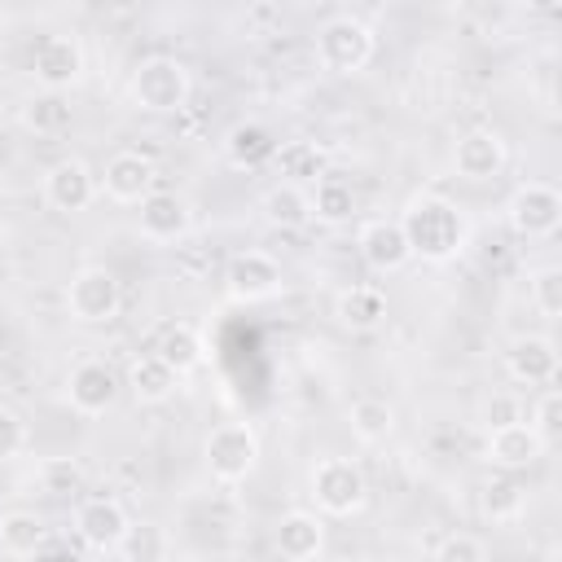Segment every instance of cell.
I'll list each match as a JSON object with an SVG mask.
<instances>
[{
    "label": "cell",
    "mask_w": 562,
    "mask_h": 562,
    "mask_svg": "<svg viewBox=\"0 0 562 562\" xmlns=\"http://www.w3.org/2000/svg\"><path fill=\"white\" fill-rule=\"evenodd\" d=\"M395 224L408 241V255H417L426 263H448L470 237L465 211L439 193H413Z\"/></svg>",
    "instance_id": "cell-1"
},
{
    "label": "cell",
    "mask_w": 562,
    "mask_h": 562,
    "mask_svg": "<svg viewBox=\"0 0 562 562\" xmlns=\"http://www.w3.org/2000/svg\"><path fill=\"white\" fill-rule=\"evenodd\" d=\"M189 66L176 61V57H145L132 79H127V97L136 110H149V114H171L189 101Z\"/></svg>",
    "instance_id": "cell-2"
},
{
    "label": "cell",
    "mask_w": 562,
    "mask_h": 562,
    "mask_svg": "<svg viewBox=\"0 0 562 562\" xmlns=\"http://www.w3.org/2000/svg\"><path fill=\"white\" fill-rule=\"evenodd\" d=\"M373 48H378L373 26L360 22V18H351V13H338V18H329V22L316 31V61H321L325 70H334V75H356V70H364V66L373 61Z\"/></svg>",
    "instance_id": "cell-3"
},
{
    "label": "cell",
    "mask_w": 562,
    "mask_h": 562,
    "mask_svg": "<svg viewBox=\"0 0 562 562\" xmlns=\"http://www.w3.org/2000/svg\"><path fill=\"white\" fill-rule=\"evenodd\" d=\"M202 452H206V470L220 483H241L259 465V435L246 422H224V426H215L206 435Z\"/></svg>",
    "instance_id": "cell-4"
},
{
    "label": "cell",
    "mask_w": 562,
    "mask_h": 562,
    "mask_svg": "<svg viewBox=\"0 0 562 562\" xmlns=\"http://www.w3.org/2000/svg\"><path fill=\"white\" fill-rule=\"evenodd\" d=\"M312 496L325 514L334 518H347L356 509H364L369 501V483H364V470L347 457H325L312 465Z\"/></svg>",
    "instance_id": "cell-5"
},
{
    "label": "cell",
    "mask_w": 562,
    "mask_h": 562,
    "mask_svg": "<svg viewBox=\"0 0 562 562\" xmlns=\"http://www.w3.org/2000/svg\"><path fill=\"white\" fill-rule=\"evenodd\" d=\"M66 307H70V316L75 321H83V325H105V321H114L119 316V307H123V290H119V277L110 272V268H79L75 277H70V285H66Z\"/></svg>",
    "instance_id": "cell-6"
},
{
    "label": "cell",
    "mask_w": 562,
    "mask_h": 562,
    "mask_svg": "<svg viewBox=\"0 0 562 562\" xmlns=\"http://www.w3.org/2000/svg\"><path fill=\"white\" fill-rule=\"evenodd\" d=\"M509 224L518 237H549L562 224V193L544 180H527L509 198Z\"/></svg>",
    "instance_id": "cell-7"
},
{
    "label": "cell",
    "mask_w": 562,
    "mask_h": 562,
    "mask_svg": "<svg viewBox=\"0 0 562 562\" xmlns=\"http://www.w3.org/2000/svg\"><path fill=\"white\" fill-rule=\"evenodd\" d=\"M224 285L237 303H263L281 290V263L268 250H237L224 268Z\"/></svg>",
    "instance_id": "cell-8"
},
{
    "label": "cell",
    "mask_w": 562,
    "mask_h": 562,
    "mask_svg": "<svg viewBox=\"0 0 562 562\" xmlns=\"http://www.w3.org/2000/svg\"><path fill=\"white\" fill-rule=\"evenodd\" d=\"M31 70L44 83V92H61L83 79V44L75 35H48L31 53Z\"/></svg>",
    "instance_id": "cell-9"
},
{
    "label": "cell",
    "mask_w": 562,
    "mask_h": 562,
    "mask_svg": "<svg viewBox=\"0 0 562 562\" xmlns=\"http://www.w3.org/2000/svg\"><path fill=\"white\" fill-rule=\"evenodd\" d=\"M97 198V176L88 171L83 158H61L44 171V202L61 215H75V211H88Z\"/></svg>",
    "instance_id": "cell-10"
},
{
    "label": "cell",
    "mask_w": 562,
    "mask_h": 562,
    "mask_svg": "<svg viewBox=\"0 0 562 562\" xmlns=\"http://www.w3.org/2000/svg\"><path fill=\"white\" fill-rule=\"evenodd\" d=\"M154 162L145 158V154H136V149H119L110 162H105V176H101V184H105V193L114 198V202H123V206H140L149 193H154Z\"/></svg>",
    "instance_id": "cell-11"
},
{
    "label": "cell",
    "mask_w": 562,
    "mask_h": 562,
    "mask_svg": "<svg viewBox=\"0 0 562 562\" xmlns=\"http://www.w3.org/2000/svg\"><path fill=\"white\" fill-rule=\"evenodd\" d=\"M505 369L514 382H527V386H549L558 378V347L553 338L544 334H522L509 342L505 351Z\"/></svg>",
    "instance_id": "cell-12"
},
{
    "label": "cell",
    "mask_w": 562,
    "mask_h": 562,
    "mask_svg": "<svg viewBox=\"0 0 562 562\" xmlns=\"http://www.w3.org/2000/svg\"><path fill=\"white\" fill-rule=\"evenodd\" d=\"M505 140H501V132H492V127H474V132H465L461 140H457V149H452V167H457V176H465V180H492L501 167H505Z\"/></svg>",
    "instance_id": "cell-13"
},
{
    "label": "cell",
    "mask_w": 562,
    "mask_h": 562,
    "mask_svg": "<svg viewBox=\"0 0 562 562\" xmlns=\"http://www.w3.org/2000/svg\"><path fill=\"white\" fill-rule=\"evenodd\" d=\"M66 395H70V404H75L79 413L97 417V413H105V408L119 400V378H114L110 364H101V360H83V364L70 369V378H66Z\"/></svg>",
    "instance_id": "cell-14"
},
{
    "label": "cell",
    "mask_w": 562,
    "mask_h": 562,
    "mask_svg": "<svg viewBox=\"0 0 562 562\" xmlns=\"http://www.w3.org/2000/svg\"><path fill=\"white\" fill-rule=\"evenodd\" d=\"M75 531H79V540H83L88 549L110 553V549L123 540V531H127V514H123L119 501L92 496V501H83V505L75 509Z\"/></svg>",
    "instance_id": "cell-15"
},
{
    "label": "cell",
    "mask_w": 562,
    "mask_h": 562,
    "mask_svg": "<svg viewBox=\"0 0 562 562\" xmlns=\"http://www.w3.org/2000/svg\"><path fill=\"white\" fill-rule=\"evenodd\" d=\"M356 246H360V259H364L373 272H400V268L413 259V255H408V241H404V233H400L395 220H364Z\"/></svg>",
    "instance_id": "cell-16"
},
{
    "label": "cell",
    "mask_w": 562,
    "mask_h": 562,
    "mask_svg": "<svg viewBox=\"0 0 562 562\" xmlns=\"http://www.w3.org/2000/svg\"><path fill=\"white\" fill-rule=\"evenodd\" d=\"M544 457V439L527 426V422H514V426H501V430H487V461L501 465L505 474L514 470H527Z\"/></svg>",
    "instance_id": "cell-17"
},
{
    "label": "cell",
    "mask_w": 562,
    "mask_h": 562,
    "mask_svg": "<svg viewBox=\"0 0 562 562\" xmlns=\"http://www.w3.org/2000/svg\"><path fill=\"white\" fill-rule=\"evenodd\" d=\"M193 224V211L180 193H167V189H154L145 202H140V233L149 241H176L184 237Z\"/></svg>",
    "instance_id": "cell-18"
},
{
    "label": "cell",
    "mask_w": 562,
    "mask_h": 562,
    "mask_svg": "<svg viewBox=\"0 0 562 562\" xmlns=\"http://www.w3.org/2000/svg\"><path fill=\"white\" fill-rule=\"evenodd\" d=\"M272 540H277V553H281V558H290V562H312V558L325 549V522H321L316 514H307V509H290V514L277 518Z\"/></svg>",
    "instance_id": "cell-19"
},
{
    "label": "cell",
    "mask_w": 562,
    "mask_h": 562,
    "mask_svg": "<svg viewBox=\"0 0 562 562\" xmlns=\"http://www.w3.org/2000/svg\"><path fill=\"white\" fill-rule=\"evenodd\" d=\"M272 162L285 176V184H299V189L325 180V171H329V154L316 140H281L277 154H272Z\"/></svg>",
    "instance_id": "cell-20"
},
{
    "label": "cell",
    "mask_w": 562,
    "mask_h": 562,
    "mask_svg": "<svg viewBox=\"0 0 562 562\" xmlns=\"http://www.w3.org/2000/svg\"><path fill=\"white\" fill-rule=\"evenodd\" d=\"M334 316H338L342 329L369 334V329H378V325L386 321V294H382L378 285H351V290L338 294Z\"/></svg>",
    "instance_id": "cell-21"
},
{
    "label": "cell",
    "mask_w": 562,
    "mask_h": 562,
    "mask_svg": "<svg viewBox=\"0 0 562 562\" xmlns=\"http://www.w3.org/2000/svg\"><path fill=\"white\" fill-rule=\"evenodd\" d=\"M176 382H180V373L167 369L154 351L149 356H136L127 364V391H132L136 404H162V400H171L176 395Z\"/></svg>",
    "instance_id": "cell-22"
},
{
    "label": "cell",
    "mask_w": 562,
    "mask_h": 562,
    "mask_svg": "<svg viewBox=\"0 0 562 562\" xmlns=\"http://www.w3.org/2000/svg\"><path fill=\"white\" fill-rule=\"evenodd\" d=\"M154 356H158L167 369H176V373L184 378V373H193V369L206 360V342H202V334H198L193 325L176 321V325H167V329L158 334Z\"/></svg>",
    "instance_id": "cell-23"
},
{
    "label": "cell",
    "mask_w": 562,
    "mask_h": 562,
    "mask_svg": "<svg viewBox=\"0 0 562 562\" xmlns=\"http://www.w3.org/2000/svg\"><path fill=\"white\" fill-rule=\"evenodd\" d=\"M48 544V527L40 514L31 509H9L0 514V549L13 553V558H35L40 549Z\"/></svg>",
    "instance_id": "cell-24"
},
{
    "label": "cell",
    "mask_w": 562,
    "mask_h": 562,
    "mask_svg": "<svg viewBox=\"0 0 562 562\" xmlns=\"http://www.w3.org/2000/svg\"><path fill=\"white\" fill-rule=\"evenodd\" d=\"M272 154H277V140H272V132H268L263 123H237V127H228V136H224V158H228L233 167H241V171L268 162Z\"/></svg>",
    "instance_id": "cell-25"
},
{
    "label": "cell",
    "mask_w": 562,
    "mask_h": 562,
    "mask_svg": "<svg viewBox=\"0 0 562 562\" xmlns=\"http://www.w3.org/2000/svg\"><path fill=\"white\" fill-rule=\"evenodd\" d=\"M307 202H312V215L321 224H347L356 215V189L338 176H325L307 189Z\"/></svg>",
    "instance_id": "cell-26"
},
{
    "label": "cell",
    "mask_w": 562,
    "mask_h": 562,
    "mask_svg": "<svg viewBox=\"0 0 562 562\" xmlns=\"http://www.w3.org/2000/svg\"><path fill=\"white\" fill-rule=\"evenodd\" d=\"M263 220L272 224V228H303L307 220H312V202H307V189H299V184H272L268 193H263Z\"/></svg>",
    "instance_id": "cell-27"
},
{
    "label": "cell",
    "mask_w": 562,
    "mask_h": 562,
    "mask_svg": "<svg viewBox=\"0 0 562 562\" xmlns=\"http://www.w3.org/2000/svg\"><path fill=\"white\" fill-rule=\"evenodd\" d=\"M123 562H171V540L158 522H127L123 540L114 544Z\"/></svg>",
    "instance_id": "cell-28"
},
{
    "label": "cell",
    "mask_w": 562,
    "mask_h": 562,
    "mask_svg": "<svg viewBox=\"0 0 562 562\" xmlns=\"http://www.w3.org/2000/svg\"><path fill=\"white\" fill-rule=\"evenodd\" d=\"M347 422H351V435L360 443H382L395 430V408L386 400H378V395H360V400H351Z\"/></svg>",
    "instance_id": "cell-29"
},
{
    "label": "cell",
    "mask_w": 562,
    "mask_h": 562,
    "mask_svg": "<svg viewBox=\"0 0 562 562\" xmlns=\"http://www.w3.org/2000/svg\"><path fill=\"white\" fill-rule=\"evenodd\" d=\"M522 505H527V492H522L518 479H509V474H492V479L483 483V492H479V509H483V518H492V522H514V518L522 514Z\"/></svg>",
    "instance_id": "cell-30"
},
{
    "label": "cell",
    "mask_w": 562,
    "mask_h": 562,
    "mask_svg": "<svg viewBox=\"0 0 562 562\" xmlns=\"http://www.w3.org/2000/svg\"><path fill=\"white\" fill-rule=\"evenodd\" d=\"M18 119H22V127L35 132V136H53V132H61V127L70 123V105H66L61 92H40V97H31V101L22 105Z\"/></svg>",
    "instance_id": "cell-31"
},
{
    "label": "cell",
    "mask_w": 562,
    "mask_h": 562,
    "mask_svg": "<svg viewBox=\"0 0 562 562\" xmlns=\"http://www.w3.org/2000/svg\"><path fill=\"white\" fill-rule=\"evenodd\" d=\"M531 303H536L540 316L558 321V312H562V268L549 263V268L531 272Z\"/></svg>",
    "instance_id": "cell-32"
},
{
    "label": "cell",
    "mask_w": 562,
    "mask_h": 562,
    "mask_svg": "<svg viewBox=\"0 0 562 562\" xmlns=\"http://www.w3.org/2000/svg\"><path fill=\"white\" fill-rule=\"evenodd\" d=\"M40 483H44L48 496H70V492L83 487V470H79V461H70V457H48V461L40 465Z\"/></svg>",
    "instance_id": "cell-33"
},
{
    "label": "cell",
    "mask_w": 562,
    "mask_h": 562,
    "mask_svg": "<svg viewBox=\"0 0 562 562\" xmlns=\"http://www.w3.org/2000/svg\"><path fill=\"white\" fill-rule=\"evenodd\" d=\"M527 426H531V430L544 439V448H549V443L562 435V395H558L553 386H549V391H544V395L531 404V422H527Z\"/></svg>",
    "instance_id": "cell-34"
},
{
    "label": "cell",
    "mask_w": 562,
    "mask_h": 562,
    "mask_svg": "<svg viewBox=\"0 0 562 562\" xmlns=\"http://www.w3.org/2000/svg\"><path fill=\"white\" fill-rule=\"evenodd\" d=\"M26 443H31L26 422H22L13 408H0V461L22 457V452H26Z\"/></svg>",
    "instance_id": "cell-35"
},
{
    "label": "cell",
    "mask_w": 562,
    "mask_h": 562,
    "mask_svg": "<svg viewBox=\"0 0 562 562\" xmlns=\"http://www.w3.org/2000/svg\"><path fill=\"white\" fill-rule=\"evenodd\" d=\"M435 562H487V549H483L479 536L457 531V536H448V540L435 549Z\"/></svg>",
    "instance_id": "cell-36"
},
{
    "label": "cell",
    "mask_w": 562,
    "mask_h": 562,
    "mask_svg": "<svg viewBox=\"0 0 562 562\" xmlns=\"http://www.w3.org/2000/svg\"><path fill=\"white\" fill-rule=\"evenodd\" d=\"M483 422H487V430L514 426V422H522V404H518L514 395H492V400L483 404Z\"/></svg>",
    "instance_id": "cell-37"
},
{
    "label": "cell",
    "mask_w": 562,
    "mask_h": 562,
    "mask_svg": "<svg viewBox=\"0 0 562 562\" xmlns=\"http://www.w3.org/2000/svg\"><path fill=\"white\" fill-rule=\"evenodd\" d=\"M35 562H83V553L70 549V544H44V549L35 553Z\"/></svg>",
    "instance_id": "cell-38"
},
{
    "label": "cell",
    "mask_w": 562,
    "mask_h": 562,
    "mask_svg": "<svg viewBox=\"0 0 562 562\" xmlns=\"http://www.w3.org/2000/svg\"><path fill=\"white\" fill-rule=\"evenodd\" d=\"M4 233H9V228H4V215H0V246H4Z\"/></svg>",
    "instance_id": "cell-39"
},
{
    "label": "cell",
    "mask_w": 562,
    "mask_h": 562,
    "mask_svg": "<svg viewBox=\"0 0 562 562\" xmlns=\"http://www.w3.org/2000/svg\"><path fill=\"white\" fill-rule=\"evenodd\" d=\"M338 562H369V558H338Z\"/></svg>",
    "instance_id": "cell-40"
},
{
    "label": "cell",
    "mask_w": 562,
    "mask_h": 562,
    "mask_svg": "<svg viewBox=\"0 0 562 562\" xmlns=\"http://www.w3.org/2000/svg\"><path fill=\"white\" fill-rule=\"evenodd\" d=\"M0 496H4V492H0Z\"/></svg>",
    "instance_id": "cell-41"
}]
</instances>
